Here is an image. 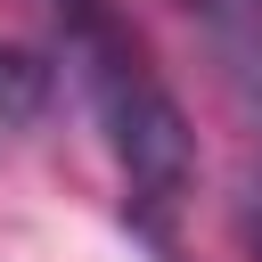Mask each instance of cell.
<instances>
[{"label": "cell", "mask_w": 262, "mask_h": 262, "mask_svg": "<svg viewBox=\"0 0 262 262\" xmlns=\"http://www.w3.org/2000/svg\"><path fill=\"white\" fill-rule=\"evenodd\" d=\"M49 25H57V49L106 131V156L123 172V213L131 229L172 254V221L188 205V180H196V131L172 98V82L156 74L139 25L123 16V0H41Z\"/></svg>", "instance_id": "6da1fadb"}, {"label": "cell", "mask_w": 262, "mask_h": 262, "mask_svg": "<svg viewBox=\"0 0 262 262\" xmlns=\"http://www.w3.org/2000/svg\"><path fill=\"white\" fill-rule=\"evenodd\" d=\"M49 98H57V66L41 49H25V41H0V147L16 131H33L49 115Z\"/></svg>", "instance_id": "7a4b0ae2"}, {"label": "cell", "mask_w": 262, "mask_h": 262, "mask_svg": "<svg viewBox=\"0 0 262 262\" xmlns=\"http://www.w3.org/2000/svg\"><path fill=\"white\" fill-rule=\"evenodd\" d=\"M205 33H213V49H221V66L262 98V0H180Z\"/></svg>", "instance_id": "3957f363"}, {"label": "cell", "mask_w": 262, "mask_h": 262, "mask_svg": "<svg viewBox=\"0 0 262 262\" xmlns=\"http://www.w3.org/2000/svg\"><path fill=\"white\" fill-rule=\"evenodd\" d=\"M237 221H246V237H254V254H262V180L246 188V205H237Z\"/></svg>", "instance_id": "277c9868"}]
</instances>
